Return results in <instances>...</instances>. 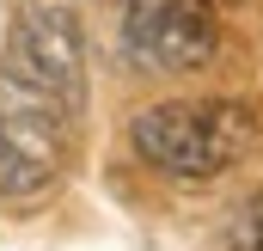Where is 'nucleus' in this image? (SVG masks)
Returning <instances> with one entry per match:
<instances>
[{"label": "nucleus", "mask_w": 263, "mask_h": 251, "mask_svg": "<svg viewBox=\"0 0 263 251\" xmlns=\"http://www.w3.org/2000/svg\"><path fill=\"white\" fill-rule=\"evenodd\" d=\"M80 117L62 98L37 92L12 67H0V202L6 208H43L67 178Z\"/></svg>", "instance_id": "f03ea898"}, {"label": "nucleus", "mask_w": 263, "mask_h": 251, "mask_svg": "<svg viewBox=\"0 0 263 251\" xmlns=\"http://www.w3.org/2000/svg\"><path fill=\"white\" fill-rule=\"evenodd\" d=\"M220 251H263V196H251V202L233 214V227H227Z\"/></svg>", "instance_id": "39448f33"}, {"label": "nucleus", "mask_w": 263, "mask_h": 251, "mask_svg": "<svg viewBox=\"0 0 263 251\" xmlns=\"http://www.w3.org/2000/svg\"><path fill=\"white\" fill-rule=\"evenodd\" d=\"M0 67H12L37 92L62 98L73 117L86 111V37H80V19L62 0H18V12L6 25Z\"/></svg>", "instance_id": "7ed1b4c3"}, {"label": "nucleus", "mask_w": 263, "mask_h": 251, "mask_svg": "<svg viewBox=\"0 0 263 251\" xmlns=\"http://www.w3.org/2000/svg\"><path fill=\"white\" fill-rule=\"evenodd\" d=\"M129 147L165 178H220L257 147V117L239 98H165L129 123Z\"/></svg>", "instance_id": "f257e3e1"}, {"label": "nucleus", "mask_w": 263, "mask_h": 251, "mask_svg": "<svg viewBox=\"0 0 263 251\" xmlns=\"http://www.w3.org/2000/svg\"><path fill=\"white\" fill-rule=\"evenodd\" d=\"M123 43L147 74H196L220 49L214 0H129L123 6Z\"/></svg>", "instance_id": "20e7f679"}]
</instances>
